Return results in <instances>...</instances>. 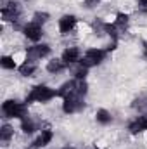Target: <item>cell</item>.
<instances>
[{
  "label": "cell",
  "instance_id": "cell-1",
  "mask_svg": "<svg viewBox=\"0 0 147 149\" xmlns=\"http://www.w3.org/2000/svg\"><path fill=\"white\" fill-rule=\"evenodd\" d=\"M54 97H57V90H54V88H50V87H47V85H37V87H33L31 92L28 94L26 102H28V104H30V102H47V101H50V99H54Z\"/></svg>",
  "mask_w": 147,
  "mask_h": 149
},
{
  "label": "cell",
  "instance_id": "cell-2",
  "mask_svg": "<svg viewBox=\"0 0 147 149\" xmlns=\"http://www.w3.org/2000/svg\"><path fill=\"white\" fill-rule=\"evenodd\" d=\"M2 113L5 118H17V120H23L24 116H28L26 104L17 101H5L2 104Z\"/></svg>",
  "mask_w": 147,
  "mask_h": 149
},
{
  "label": "cell",
  "instance_id": "cell-3",
  "mask_svg": "<svg viewBox=\"0 0 147 149\" xmlns=\"http://www.w3.org/2000/svg\"><path fill=\"white\" fill-rule=\"evenodd\" d=\"M106 54H107V50H102V49H88V50L83 54V57L80 59V63H81L83 66H87V68H92V66L101 64V63L104 61Z\"/></svg>",
  "mask_w": 147,
  "mask_h": 149
},
{
  "label": "cell",
  "instance_id": "cell-4",
  "mask_svg": "<svg viewBox=\"0 0 147 149\" xmlns=\"http://www.w3.org/2000/svg\"><path fill=\"white\" fill-rule=\"evenodd\" d=\"M85 108V102H83V97L74 94V95H68L62 99V111L66 114H73V113H78L80 109Z\"/></svg>",
  "mask_w": 147,
  "mask_h": 149
},
{
  "label": "cell",
  "instance_id": "cell-5",
  "mask_svg": "<svg viewBox=\"0 0 147 149\" xmlns=\"http://www.w3.org/2000/svg\"><path fill=\"white\" fill-rule=\"evenodd\" d=\"M2 17H3V21H17V17H19V5L16 2H3V5H2Z\"/></svg>",
  "mask_w": 147,
  "mask_h": 149
},
{
  "label": "cell",
  "instance_id": "cell-6",
  "mask_svg": "<svg viewBox=\"0 0 147 149\" xmlns=\"http://www.w3.org/2000/svg\"><path fill=\"white\" fill-rule=\"evenodd\" d=\"M23 33H24V37L28 38V40L38 42V40L42 38V35H43V28H42V24L31 21V23H28V24L23 28Z\"/></svg>",
  "mask_w": 147,
  "mask_h": 149
},
{
  "label": "cell",
  "instance_id": "cell-7",
  "mask_svg": "<svg viewBox=\"0 0 147 149\" xmlns=\"http://www.w3.org/2000/svg\"><path fill=\"white\" fill-rule=\"evenodd\" d=\"M49 54H50V47H49L47 43H37V45H33V47L28 49L26 57L38 61V59H42V57H47Z\"/></svg>",
  "mask_w": 147,
  "mask_h": 149
},
{
  "label": "cell",
  "instance_id": "cell-8",
  "mask_svg": "<svg viewBox=\"0 0 147 149\" xmlns=\"http://www.w3.org/2000/svg\"><path fill=\"white\" fill-rule=\"evenodd\" d=\"M76 23H78V19H76V16H73V14H66V16H62V17L59 19V31H61L62 35H68L69 31H73L74 30Z\"/></svg>",
  "mask_w": 147,
  "mask_h": 149
},
{
  "label": "cell",
  "instance_id": "cell-9",
  "mask_svg": "<svg viewBox=\"0 0 147 149\" xmlns=\"http://www.w3.org/2000/svg\"><path fill=\"white\" fill-rule=\"evenodd\" d=\"M61 59H62L68 66H71V64L80 63V59H81V52H80V49H78V47H68V49L62 52Z\"/></svg>",
  "mask_w": 147,
  "mask_h": 149
},
{
  "label": "cell",
  "instance_id": "cell-10",
  "mask_svg": "<svg viewBox=\"0 0 147 149\" xmlns=\"http://www.w3.org/2000/svg\"><path fill=\"white\" fill-rule=\"evenodd\" d=\"M128 130H130V134H133V135H137V134H142L144 130H147V116H137L133 121H130V125H128Z\"/></svg>",
  "mask_w": 147,
  "mask_h": 149
},
{
  "label": "cell",
  "instance_id": "cell-11",
  "mask_svg": "<svg viewBox=\"0 0 147 149\" xmlns=\"http://www.w3.org/2000/svg\"><path fill=\"white\" fill-rule=\"evenodd\" d=\"M52 137H54L52 130H42V134H40L37 139L33 141V148H35V149H37V148H45L47 144H50Z\"/></svg>",
  "mask_w": 147,
  "mask_h": 149
},
{
  "label": "cell",
  "instance_id": "cell-12",
  "mask_svg": "<svg viewBox=\"0 0 147 149\" xmlns=\"http://www.w3.org/2000/svg\"><path fill=\"white\" fill-rule=\"evenodd\" d=\"M35 71H37V61L35 59L26 57V61L19 66V73L23 74V76H31Z\"/></svg>",
  "mask_w": 147,
  "mask_h": 149
},
{
  "label": "cell",
  "instance_id": "cell-13",
  "mask_svg": "<svg viewBox=\"0 0 147 149\" xmlns=\"http://www.w3.org/2000/svg\"><path fill=\"white\" fill-rule=\"evenodd\" d=\"M66 66H68V64H66L62 59H52V61H49V64H47V71H49V73H61Z\"/></svg>",
  "mask_w": 147,
  "mask_h": 149
},
{
  "label": "cell",
  "instance_id": "cell-14",
  "mask_svg": "<svg viewBox=\"0 0 147 149\" xmlns=\"http://www.w3.org/2000/svg\"><path fill=\"white\" fill-rule=\"evenodd\" d=\"M12 135H14L12 127L10 125H2V128H0V141H2L3 146H7V142L12 139Z\"/></svg>",
  "mask_w": 147,
  "mask_h": 149
},
{
  "label": "cell",
  "instance_id": "cell-15",
  "mask_svg": "<svg viewBox=\"0 0 147 149\" xmlns=\"http://www.w3.org/2000/svg\"><path fill=\"white\" fill-rule=\"evenodd\" d=\"M128 16L126 14H123V12H119L118 16H116V21H114V26L119 30V31H125L126 28H128Z\"/></svg>",
  "mask_w": 147,
  "mask_h": 149
},
{
  "label": "cell",
  "instance_id": "cell-16",
  "mask_svg": "<svg viewBox=\"0 0 147 149\" xmlns=\"http://www.w3.org/2000/svg\"><path fill=\"white\" fill-rule=\"evenodd\" d=\"M95 120H97L101 125H109L111 121H112V116H111V113L106 111V109H99V111L95 113Z\"/></svg>",
  "mask_w": 147,
  "mask_h": 149
},
{
  "label": "cell",
  "instance_id": "cell-17",
  "mask_svg": "<svg viewBox=\"0 0 147 149\" xmlns=\"http://www.w3.org/2000/svg\"><path fill=\"white\" fill-rule=\"evenodd\" d=\"M21 128H23V132L24 134H33L35 132V123H33V120L30 118V116H24L23 120H21Z\"/></svg>",
  "mask_w": 147,
  "mask_h": 149
},
{
  "label": "cell",
  "instance_id": "cell-18",
  "mask_svg": "<svg viewBox=\"0 0 147 149\" xmlns=\"http://www.w3.org/2000/svg\"><path fill=\"white\" fill-rule=\"evenodd\" d=\"M133 108L139 109L144 116H147V97H139V99L133 102Z\"/></svg>",
  "mask_w": 147,
  "mask_h": 149
},
{
  "label": "cell",
  "instance_id": "cell-19",
  "mask_svg": "<svg viewBox=\"0 0 147 149\" xmlns=\"http://www.w3.org/2000/svg\"><path fill=\"white\" fill-rule=\"evenodd\" d=\"M0 64H2L3 70H16V63H14V59L10 56H2Z\"/></svg>",
  "mask_w": 147,
  "mask_h": 149
},
{
  "label": "cell",
  "instance_id": "cell-20",
  "mask_svg": "<svg viewBox=\"0 0 147 149\" xmlns=\"http://www.w3.org/2000/svg\"><path fill=\"white\" fill-rule=\"evenodd\" d=\"M87 73H88V68L83 66L81 63H78V68L74 70V78H76V80H85Z\"/></svg>",
  "mask_w": 147,
  "mask_h": 149
},
{
  "label": "cell",
  "instance_id": "cell-21",
  "mask_svg": "<svg viewBox=\"0 0 147 149\" xmlns=\"http://www.w3.org/2000/svg\"><path fill=\"white\" fill-rule=\"evenodd\" d=\"M47 19H49V14H47V12H37L33 21H35V23H38V24H43Z\"/></svg>",
  "mask_w": 147,
  "mask_h": 149
},
{
  "label": "cell",
  "instance_id": "cell-22",
  "mask_svg": "<svg viewBox=\"0 0 147 149\" xmlns=\"http://www.w3.org/2000/svg\"><path fill=\"white\" fill-rule=\"evenodd\" d=\"M99 2H101V0H85V7H87V9H92V7H95Z\"/></svg>",
  "mask_w": 147,
  "mask_h": 149
},
{
  "label": "cell",
  "instance_id": "cell-23",
  "mask_svg": "<svg viewBox=\"0 0 147 149\" xmlns=\"http://www.w3.org/2000/svg\"><path fill=\"white\" fill-rule=\"evenodd\" d=\"M137 3H139V7H142V9H147V0H137Z\"/></svg>",
  "mask_w": 147,
  "mask_h": 149
},
{
  "label": "cell",
  "instance_id": "cell-24",
  "mask_svg": "<svg viewBox=\"0 0 147 149\" xmlns=\"http://www.w3.org/2000/svg\"><path fill=\"white\" fill-rule=\"evenodd\" d=\"M144 49H146V57H147V43H146V47H144Z\"/></svg>",
  "mask_w": 147,
  "mask_h": 149
},
{
  "label": "cell",
  "instance_id": "cell-25",
  "mask_svg": "<svg viewBox=\"0 0 147 149\" xmlns=\"http://www.w3.org/2000/svg\"><path fill=\"white\" fill-rule=\"evenodd\" d=\"M62 149H73V148H62Z\"/></svg>",
  "mask_w": 147,
  "mask_h": 149
}]
</instances>
